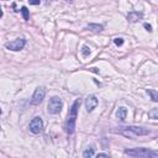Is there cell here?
I'll return each mask as SVG.
<instances>
[{
  "label": "cell",
  "instance_id": "6da1fadb",
  "mask_svg": "<svg viewBox=\"0 0 158 158\" xmlns=\"http://www.w3.org/2000/svg\"><path fill=\"white\" fill-rule=\"evenodd\" d=\"M81 106V100L77 99L73 105L71 106L69 111H68V117H67V121L64 124V130L68 135H72L74 132V128H75V121H77V115H78V109Z\"/></svg>",
  "mask_w": 158,
  "mask_h": 158
},
{
  "label": "cell",
  "instance_id": "7a4b0ae2",
  "mask_svg": "<svg viewBox=\"0 0 158 158\" xmlns=\"http://www.w3.org/2000/svg\"><path fill=\"white\" fill-rule=\"evenodd\" d=\"M114 132H118L126 137H138V136H146L150 135L151 131L144 127L138 126H126V127H118V130H114Z\"/></svg>",
  "mask_w": 158,
  "mask_h": 158
},
{
  "label": "cell",
  "instance_id": "3957f363",
  "mask_svg": "<svg viewBox=\"0 0 158 158\" xmlns=\"http://www.w3.org/2000/svg\"><path fill=\"white\" fill-rule=\"evenodd\" d=\"M125 154L130 157H135V158H156L158 157L157 152H152L147 148H132V150H125Z\"/></svg>",
  "mask_w": 158,
  "mask_h": 158
},
{
  "label": "cell",
  "instance_id": "277c9868",
  "mask_svg": "<svg viewBox=\"0 0 158 158\" xmlns=\"http://www.w3.org/2000/svg\"><path fill=\"white\" fill-rule=\"evenodd\" d=\"M62 108H63V101L61 98L58 96H53L51 98L49 101H48V105H47V110L49 114L52 115H57L62 111Z\"/></svg>",
  "mask_w": 158,
  "mask_h": 158
},
{
  "label": "cell",
  "instance_id": "5b68a950",
  "mask_svg": "<svg viewBox=\"0 0 158 158\" xmlns=\"http://www.w3.org/2000/svg\"><path fill=\"white\" fill-rule=\"evenodd\" d=\"M42 130H43V121H42V118L41 117H33L32 118V121L30 122V131L32 134H40V132H42Z\"/></svg>",
  "mask_w": 158,
  "mask_h": 158
},
{
  "label": "cell",
  "instance_id": "8992f818",
  "mask_svg": "<svg viewBox=\"0 0 158 158\" xmlns=\"http://www.w3.org/2000/svg\"><path fill=\"white\" fill-rule=\"evenodd\" d=\"M45 95H46V89H45L43 87H38V88L35 90V93H33L31 104H32V105H38L40 103H42V100L45 99Z\"/></svg>",
  "mask_w": 158,
  "mask_h": 158
},
{
  "label": "cell",
  "instance_id": "52a82bcc",
  "mask_svg": "<svg viewBox=\"0 0 158 158\" xmlns=\"http://www.w3.org/2000/svg\"><path fill=\"white\" fill-rule=\"evenodd\" d=\"M26 45V41L24 38H16L15 41H11V42H8L5 46L8 49H11V51H20L25 47Z\"/></svg>",
  "mask_w": 158,
  "mask_h": 158
},
{
  "label": "cell",
  "instance_id": "ba28073f",
  "mask_svg": "<svg viewBox=\"0 0 158 158\" xmlns=\"http://www.w3.org/2000/svg\"><path fill=\"white\" fill-rule=\"evenodd\" d=\"M99 104V100L95 95H89L87 99H85V108H87V111L88 112H91Z\"/></svg>",
  "mask_w": 158,
  "mask_h": 158
},
{
  "label": "cell",
  "instance_id": "9c48e42d",
  "mask_svg": "<svg viewBox=\"0 0 158 158\" xmlns=\"http://www.w3.org/2000/svg\"><path fill=\"white\" fill-rule=\"evenodd\" d=\"M142 12H138V11H132V12H130V14L127 15V19L130 22H136L138 21L140 19H142Z\"/></svg>",
  "mask_w": 158,
  "mask_h": 158
},
{
  "label": "cell",
  "instance_id": "30bf717a",
  "mask_svg": "<svg viewBox=\"0 0 158 158\" xmlns=\"http://www.w3.org/2000/svg\"><path fill=\"white\" fill-rule=\"evenodd\" d=\"M126 115H127V110H126V108H124V106L118 108V110H117V112H116L117 118H120L121 121H124L125 118H126Z\"/></svg>",
  "mask_w": 158,
  "mask_h": 158
},
{
  "label": "cell",
  "instance_id": "8fae6325",
  "mask_svg": "<svg viewBox=\"0 0 158 158\" xmlns=\"http://www.w3.org/2000/svg\"><path fill=\"white\" fill-rule=\"evenodd\" d=\"M88 29L93 30V31H101L103 30V26L101 25H95V24H89L88 25Z\"/></svg>",
  "mask_w": 158,
  "mask_h": 158
},
{
  "label": "cell",
  "instance_id": "7c38bea8",
  "mask_svg": "<svg viewBox=\"0 0 158 158\" xmlns=\"http://www.w3.org/2000/svg\"><path fill=\"white\" fill-rule=\"evenodd\" d=\"M21 12H22L24 20L27 21V20H29V17H30V14H29V10H27V8H26V6H22V8H21Z\"/></svg>",
  "mask_w": 158,
  "mask_h": 158
},
{
  "label": "cell",
  "instance_id": "4fadbf2b",
  "mask_svg": "<svg viewBox=\"0 0 158 158\" xmlns=\"http://www.w3.org/2000/svg\"><path fill=\"white\" fill-rule=\"evenodd\" d=\"M148 116L152 117L153 120H157L158 118V109H153L151 112H148Z\"/></svg>",
  "mask_w": 158,
  "mask_h": 158
},
{
  "label": "cell",
  "instance_id": "5bb4252c",
  "mask_svg": "<svg viewBox=\"0 0 158 158\" xmlns=\"http://www.w3.org/2000/svg\"><path fill=\"white\" fill-rule=\"evenodd\" d=\"M93 156H94V151H93V148L87 150V151H84V153H83V157H84V158H88V157H93Z\"/></svg>",
  "mask_w": 158,
  "mask_h": 158
},
{
  "label": "cell",
  "instance_id": "9a60e30c",
  "mask_svg": "<svg viewBox=\"0 0 158 158\" xmlns=\"http://www.w3.org/2000/svg\"><path fill=\"white\" fill-rule=\"evenodd\" d=\"M148 94L152 96L153 101H158V95H157V91L156 90H148Z\"/></svg>",
  "mask_w": 158,
  "mask_h": 158
},
{
  "label": "cell",
  "instance_id": "2e32d148",
  "mask_svg": "<svg viewBox=\"0 0 158 158\" xmlns=\"http://www.w3.org/2000/svg\"><path fill=\"white\" fill-rule=\"evenodd\" d=\"M114 42H115V45H116V46H122V45H124V40L117 37V38H115V40H114Z\"/></svg>",
  "mask_w": 158,
  "mask_h": 158
},
{
  "label": "cell",
  "instance_id": "e0dca14e",
  "mask_svg": "<svg viewBox=\"0 0 158 158\" xmlns=\"http://www.w3.org/2000/svg\"><path fill=\"white\" fill-rule=\"evenodd\" d=\"M82 52H83V55H84V56H88V55L90 53V48H88L87 46H84V47H83V51H82Z\"/></svg>",
  "mask_w": 158,
  "mask_h": 158
},
{
  "label": "cell",
  "instance_id": "ac0fdd59",
  "mask_svg": "<svg viewBox=\"0 0 158 158\" xmlns=\"http://www.w3.org/2000/svg\"><path fill=\"white\" fill-rule=\"evenodd\" d=\"M40 2H41V0H29V3H30L31 5H38Z\"/></svg>",
  "mask_w": 158,
  "mask_h": 158
},
{
  "label": "cell",
  "instance_id": "d6986e66",
  "mask_svg": "<svg viewBox=\"0 0 158 158\" xmlns=\"http://www.w3.org/2000/svg\"><path fill=\"white\" fill-rule=\"evenodd\" d=\"M144 29H146L147 31H150V32H151V31H152V26H151L150 24H144Z\"/></svg>",
  "mask_w": 158,
  "mask_h": 158
},
{
  "label": "cell",
  "instance_id": "ffe728a7",
  "mask_svg": "<svg viewBox=\"0 0 158 158\" xmlns=\"http://www.w3.org/2000/svg\"><path fill=\"white\" fill-rule=\"evenodd\" d=\"M98 157H109V153H99Z\"/></svg>",
  "mask_w": 158,
  "mask_h": 158
},
{
  "label": "cell",
  "instance_id": "44dd1931",
  "mask_svg": "<svg viewBox=\"0 0 158 158\" xmlns=\"http://www.w3.org/2000/svg\"><path fill=\"white\" fill-rule=\"evenodd\" d=\"M3 15H4L3 14V10H2V6H0V17H3Z\"/></svg>",
  "mask_w": 158,
  "mask_h": 158
},
{
  "label": "cell",
  "instance_id": "7402d4cb",
  "mask_svg": "<svg viewBox=\"0 0 158 158\" xmlns=\"http://www.w3.org/2000/svg\"><path fill=\"white\" fill-rule=\"evenodd\" d=\"M0 115H2V109H0Z\"/></svg>",
  "mask_w": 158,
  "mask_h": 158
},
{
  "label": "cell",
  "instance_id": "603a6c76",
  "mask_svg": "<svg viewBox=\"0 0 158 158\" xmlns=\"http://www.w3.org/2000/svg\"><path fill=\"white\" fill-rule=\"evenodd\" d=\"M67 2H72V0H67Z\"/></svg>",
  "mask_w": 158,
  "mask_h": 158
}]
</instances>
